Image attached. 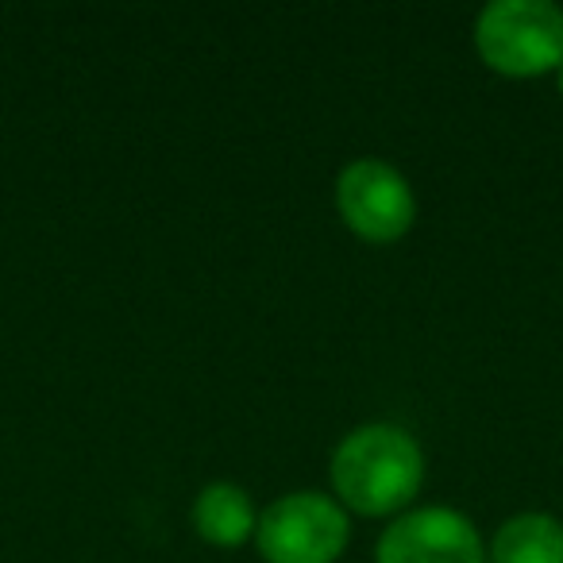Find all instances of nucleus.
Listing matches in <instances>:
<instances>
[{"instance_id":"39448f33","label":"nucleus","mask_w":563,"mask_h":563,"mask_svg":"<svg viewBox=\"0 0 563 563\" xmlns=\"http://www.w3.org/2000/svg\"><path fill=\"white\" fill-rule=\"evenodd\" d=\"M375 563H486V548L467 514L452 506H421L386 525Z\"/></svg>"},{"instance_id":"f257e3e1","label":"nucleus","mask_w":563,"mask_h":563,"mask_svg":"<svg viewBox=\"0 0 563 563\" xmlns=\"http://www.w3.org/2000/svg\"><path fill=\"white\" fill-rule=\"evenodd\" d=\"M332 498L363 517L406 514L421 494L424 452L401 424L371 421L352 429L332 452Z\"/></svg>"},{"instance_id":"6e6552de","label":"nucleus","mask_w":563,"mask_h":563,"mask_svg":"<svg viewBox=\"0 0 563 563\" xmlns=\"http://www.w3.org/2000/svg\"><path fill=\"white\" fill-rule=\"evenodd\" d=\"M555 86H560V93H563V63L555 66Z\"/></svg>"},{"instance_id":"7ed1b4c3","label":"nucleus","mask_w":563,"mask_h":563,"mask_svg":"<svg viewBox=\"0 0 563 563\" xmlns=\"http://www.w3.org/2000/svg\"><path fill=\"white\" fill-rule=\"evenodd\" d=\"M352 540L347 509L332 494L294 490L258 514L255 544L266 563H336Z\"/></svg>"},{"instance_id":"20e7f679","label":"nucleus","mask_w":563,"mask_h":563,"mask_svg":"<svg viewBox=\"0 0 563 563\" xmlns=\"http://www.w3.org/2000/svg\"><path fill=\"white\" fill-rule=\"evenodd\" d=\"M336 212L360 240L398 243L417 220V194L386 158H355L336 174Z\"/></svg>"},{"instance_id":"423d86ee","label":"nucleus","mask_w":563,"mask_h":563,"mask_svg":"<svg viewBox=\"0 0 563 563\" xmlns=\"http://www.w3.org/2000/svg\"><path fill=\"white\" fill-rule=\"evenodd\" d=\"M194 529L212 548H240L255 537L258 509L240 483L217 478V483L201 486V494L194 498Z\"/></svg>"},{"instance_id":"0eeeda50","label":"nucleus","mask_w":563,"mask_h":563,"mask_svg":"<svg viewBox=\"0 0 563 563\" xmlns=\"http://www.w3.org/2000/svg\"><path fill=\"white\" fill-rule=\"evenodd\" d=\"M486 563H563V521L544 509L514 514L494 532Z\"/></svg>"},{"instance_id":"f03ea898","label":"nucleus","mask_w":563,"mask_h":563,"mask_svg":"<svg viewBox=\"0 0 563 563\" xmlns=\"http://www.w3.org/2000/svg\"><path fill=\"white\" fill-rule=\"evenodd\" d=\"M475 47L506 78H537L563 63V9L552 0H490L475 20Z\"/></svg>"}]
</instances>
